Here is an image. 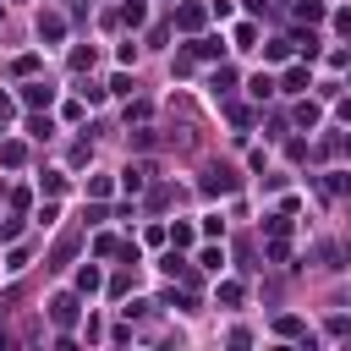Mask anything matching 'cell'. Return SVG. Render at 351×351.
Instances as JSON below:
<instances>
[{"label":"cell","mask_w":351,"mask_h":351,"mask_svg":"<svg viewBox=\"0 0 351 351\" xmlns=\"http://www.w3.org/2000/svg\"><path fill=\"white\" fill-rule=\"evenodd\" d=\"M93 60H99V55H93V49H71V71H88V66H93Z\"/></svg>","instance_id":"26"},{"label":"cell","mask_w":351,"mask_h":351,"mask_svg":"<svg viewBox=\"0 0 351 351\" xmlns=\"http://www.w3.org/2000/svg\"><path fill=\"white\" fill-rule=\"evenodd\" d=\"M60 33H66V22H60L55 11H44V16H38V38H60Z\"/></svg>","instance_id":"12"},{"label":"cell","mask_w":351,"mask_h":351,"mask_svg":"<svg viewBox=\"0 0 351 351\" xmlns=\"http://www.w3.org/2000/svg\"><path fill=\"white\" fill-rule=\"evenodd\" d=\"M0 165H11V170L27 165V148H22V143H0Z\"/></svg>","instance_id":"13"},{"label":"cell","mask_w":351,"mask_h":351,"mask_svg":"<svg viewBox=\"0 0 351 351\" xmlns=\"http://www.w3.org/2000/svg\"><path fill=\"white\" fill-rule=\"evenodd\" d=\"M71 252H77V230L55 241V252H49V269H66V263H71Z\"/></svg>","instance_id":"6"},{"label":"cell","mask_w":351,"mask_h":351,"mask_svg":"<svg viewBox=\"0 0 351 351\" xmlns=\"http://www.w3.org/2000/svg\"><path fill=\"white\" fill-rule=\"evenodd\" d=\"M49 99H55L49 82H27V88H22V104H33V110H49Z\"/></svg>","instance_id":"4"},{"label":"cell","mask_w":351,"mask_h":351,"mask_svg":"<svg viewBox=\"0 0 351 351\" xmlns=\"http://www.w3.org/2000/svg\"><path fill=\"white\" fill-rule=\"evenodd\" d=\"M324 263H329V269H346V247L329 241V247H324Z\"/></svg>","instance_id":"24"},{"label":"cell","mask_w":351,"mask_h":351,"mask_svg":"<svg viewBox=\"0 0 351 351\" xmlns=\"http://www.w3.org/2000/svg\"><path fill=\"white\" fill-rule=\"evenodd\" d=\"M324 329H329V335H335V340H340V335H351V318H340V313H335V318H329V324H324Z\"/></svg>","instance_id":"32"},{"label":"cell","mask_w":351,"mask_h":351,"mask_svg":"<svg viewBox=\"0 0 351 351\" xmlns=\"http://www.w3.org/2000/svg\"><path fill=\"white\" fill-rule=\"evenodd\" d=\"M252 44H258V27L241 22V27H236V49H252Z\"/></svg>","instance_id":"19"},{"label":"cell","mask_w":351,"mask_h":351,"mask_svg":"<svg viewBox=\"0 0 351 351\" xmlns=\"http://www.w3.org/2000/svg\"><path fill=\"white\" fill-rule=\"evenodd\" d=\"M263 252H269L274 263H285V252H291V247H285V236H269V247H263Z\"/></svg>","instance_id":"28"},{"label":"cell","mask_w":351,"mask_h":351,"mask_svg":"<svg viewBox=\"0 0 351 351\" xmlns=\"http://www.w3.org/2000/svg\"><path fill=\"white\" fill-rule=\"evenodd\" d=\"M296 22H324V5L318 0H296Z\"/></svg>","instance_id":"16"},{"label":"cell","mask_w":351,"mask_h":351,"mask_svg":"<svg viewBox=\"0 0 351 351\" xmlns=\"http://www.w3.org/2000/svg\"><path fill=\"white\" fill-rule=\"evenodd\" d=\"M219 302H225V307H236V302H241V285H236V280H225V285H219Z\"/></svg>","instance_id":"29"},{"label":"cell","mask_w":351,"mask_h":351,"mask_svg":"<svg viewBox=\"0 0 351 351\" xmlns=\"http://www.w3.org/2000/svg\"><path fill=\"white\" fill-rule=\"evenodd\" d=\"M280 88H285V93H302V88H313V77H307V66H291Z\"/></svg>","instance_id":"9"},{"label":"cell","mask_w":351,"mask_h":351,"mask_svg":"<svg viewBox=\"0 0 351 351\" xmlns=\"http://www.w3.org/2000/svg\"><path fill=\"white\" fill-rule=\"evenodd\" d=\"M230 88H236V71L219 66V71H214V93H230Z\"/></svg>","instance_id":"22"},{"label":"cell","mask_w":351,"mask_h":351,"mask_svg":"<svg viewBox=\"0 0 351 351\" xmlns=\"http://www.w3.org/2000/svg\"><path fill=\"white\" fill-rule=\"evenodd\" d=\"M148 176H154V165H126V170H121V186H126V192H143Z\"/></svg>","instance_id":"5"},{"label":"cell","mask_w":351,"mask_h":351,"mask_svg":"<svg viewBox=\"0 0 351 351\" xmlns=\"http://www.w3.org/2000/svg\"><path fill=\"white\" fill-rule=\"evenodd\" d=\"M11 71H16V77H33V71H38V55H16Z\"/></svg>","instance_id":"21"},{"label":"cell","mask_w":351,"mask_h":351,"mask_svg":"<svg viewBox=\"0 0 351 351\" xmlns=\"http://www.w3.org/2000/svg\"><path fill=\"white\" fill-rule=\"evenodd\" d=\"M165 241H170V247H192V241H197V230H192L186 219H176V225L165 230Z\"/></svg>","instance_id":"8"},{"label":"cell","mask_w":351,"mask_h":351,"mask_svg":"<svg viewBox=\"0 0 351 351\" xmlns=\"http://www.w3.org/2000/svg\"><path fill=\"white\" fill-rule=\"evenodd\" d=\"M263 55H269V60H285V55H291V38H269Z\"/></svg>","instance_id":"20"},{"label":"cell","mask_w":351,"mask_h":351,"mask_svg":"<svg viewBox=\"0 0 351 351\" xmlns=\"http://www.w3.org/2000/svg\"><path fill=\"white\" fill-rule=\"evenodd\" d=\"M77 313H82V307H77V291H60V296H49V318H55L60 329H71V324H77Z\"/></svg>","instance_id":"1"},{"label":"cell","mask_w":351,"mask_h":351,"mask_svg":"<svg viewBox=\"0 0 351 351\" xmlns=\"http://www.w3.org/2000/svg\"><path fill=\"white\" fill-rule=\"evenodd\" d=\"M99 291V269L88 263V269H77V296H93Z\"/></svg>","instance_id":"15"},{"label":"cell","mask_w":351,"mask_h":351,"mask_svg":"<svg viewBox=\"0 0 351 351\" xmlns=\"http://www.w3.org/2000/svg\"><path fill=\"white\" fill-rule=\"evenodd\" d=\"M38 192H49V197L66 192V176H60V170H44V176H38Z\"/></svg>","instance_id":"18"},{"label":"cell","mask_w":351,"mask_h":351,"mask_svg":"<svg viewBox=\"0 0 351 351\" xmlns=\"http://www.w3.org/2000/svg\"><path fill=\"white\" fill-rule=\"evenodd\" d=\"M88 197H110V176H88Z\"/></svg>","instance_id":"27"},{"label":"cell","mask_w":351,"mask_h":351,"mask_svg":"<svg viewBox=\"0 0 351 351\" xmlns=\"http://www.w3.org/2000/svg\"><path fill=\"white\" fill-rule=\"evenodd\" d=\"M247 93H252V99H269V93H274V77H252Z\"/></svg>","instance_id":"23"},{"label":"cell","mask_w":351,"mask_h":351,"mask_svg":"<svg viewBox=\"0 0 351 351\" xmlns=\"http://www.w3.org/2000/svg\"><path fill=\"white\" fill-rule=\"evenodd\" d=\"M203 192H208V197H225V192H236V170H225V165H214V170L203 176Z\"/></svg>","instance_id":"2"},{"label":"cell","mask_w":351,"mask_h":351,"mask_svg":"<svg viewBox=\"0 0 351 351\" xmlns=\"http://www.w3.org/2000/svg\"><path fill=\"white\" fill-rule=\"evenodd\" d=\"M346 154H351V137H346Z\"/></svg>","instance_id":"35"},{"label":"cell","mask_w":351,"mask_h":351,"mask_svg":"<svg viewBox=\"0 0 351 351\" xmlns=\"http://www.w3.org/2000/svg\"><path fill=\"white\" fill-rule=\"evenodd\" d=\"M340 192H351V176H346V170L324 176V197H340Z\"/></svg>","instance_id":"14"},{"label":"cell","mask_w":351,"mask_h":351,"mask_svg":"<svg viewBox=\"0 0 351 351\" xmlns=\"http://www.w3.org/2000/svg\"><path fill=\"white\" fill-rule=\"evenodd\" d=\"M197 263H203V269H214V274H219V263H225V252H219V247H203V252H197Z\"/></svg>","instance_id":"25"},{"label":"cell","mask_w":351,"mask_h":351,"mask_svg":"<svg viewBox=\"0 0 351 351\" xmlns=\"http://www.w3.org/2000/svg\"><path fill=\"white\" fill-rule=\"evenodd\" d=\"M0 132H5V115H0Z\"/></svg>","instance_id":"36"},{"label":"cell","mask_w":351,"mask_h":351,"mask_svg":"<svg viewBox=\"0 0 351 351\" xmlns=\"http://www.w3.org/2000/svg\"><path fill=\"white\" fill-rule=\"evenodd\" d=\"M16 236H22V219H16V214H11V219H5V225H0V241H16Z\"/></svg>","instance_id":"31"},{"label":"cell","mask_w":351,"mask_h":351,"mask_svg":"<svg viewBox=\"0 0 351 351\" xmlns=\"http://www.w3.org/2000/svg\"><path fill=\"white\" fill-rule=\"evenodd\" d=\"M27 132H33V137H49L55 126H49V115H33V121H27Z\"/></svg>","instance_id":"30"},{"label":"cell","mask_w":351,"mask_h":351,"mask_svg":"<svg viewBox=\"0 0 351 351\" xmlns=\"http://www.w3.org/2000/svg\"><path fill=\"white\" fill-rule=\"evenodd\" d=\"M296 126H307V132L318 126V104H313V99H302V104H296Z\"/></svg>","instance_id":"17"},{"label":"cell","mask_w":351,"mask_h":351,"mask_svg":"<svg viewBox=\"0 0 351 351\" xmlns=\"http://www.w3.org/2000/svg\"><path fill=\"white\" fill-rule=\"evenodd\" d=\"M335 27H340V33H351V5H346V11H335Z\"/></svg>","instance_id":"33"},{"label":"cell","mask_w":351,"mask_h":351,"mask_svg":"<svg viewBox=\"0 0 351 351\" xmlns=\"http://www.w3.org/2000/svg\"><path fill=\"white\" fill-rule=\"evenodd\" d=\"M219 55H225L219 38H192V60H219Z\"/></svg>","instance_id":"7"},{"label":"cell","mask_w":351,"mask_h":351,"mask_svg":"<svg viewBox=\"0 0 351 351\" xmlns=\"http://www.w3.org/2000/svg\"><path fill=\"white\" fill-rule=\"evenodd\" d=\"M274 335H285V340H291V335H307V324H302L296 313H280V318H274Z\"/></svg>","instance_id":"10"},{"label":"cell","mask_w":351,"mask_h":351,"mask_svg":"<svg viewBox=\"0 0 351 351\" xmlns=\"http://www.w3.org/2000/svg\"><path fill=\"white\" fill-rule=\"evenodd\" d=\"M143 16H148V5H143V0H126V5H121V16H115V22H126V27H137V22H143Z\"/></svg>","instance_id":"11"},{"label":"cell","mask_w":351,"mask_h":351,"mask_svg":"<svg viewBox=\"0 0 351 351\" xmlns=\"http://www.w3.org/2000/svg\"><path fill=\"white\" fill-rule=\"evenodd\" d=\"M176 27L197 33V27H203V5H197V0H181V5H176Z\"/></svg>","instance_id":"3"},{"label":"cell","mask_w":351,"mask_h":351,"mask_svg":"<svg viewBox=\"0 0 351 351\" xmlns=\"http://www.w3.org/2000/svg\"><path fill=\"white\" fill-rule=\"evenodd\" d=\"M0 115H11V99H5V93H0Z\"/></svg>","instance_id":"34"}]
</instances>
